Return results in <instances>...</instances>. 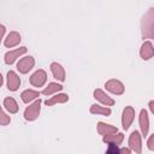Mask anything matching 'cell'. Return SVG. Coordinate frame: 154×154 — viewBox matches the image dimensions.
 Wrapping results in <instances>:
<instances>
[{
    "label": "cell",
    "mask_w": 154,
    "mask_h": 154,
    "mask_svg": "<svg viewBox=\"0 0 154 154\" xmlns=\"http://www.w3.org/2000/svg\"><path fill=\"white\" fill-rule=\"evenodd\" d=\"M91 112H94V113H102V114H109V113H111L109 109L101 108V107H99V106H96V105H94V106L91 107Z\"/></svg>",
    "instance_id": "cell-13"
},
{
    "label": "cell",
    "mask_w": 154,
    "mask_h": 154,
    "mask_svg": "<svg viewBox=\"0 0 154 154\" xmlns=\"http://www.w3.org/2000/svg\"><path fill=\"white\" fill-rule=\"evenodd\" d=\"M52 70H53L54 76H55L57 78H59V79H64V72H63L60 65H58V64H53V65H52Z\"/></svg>",
    "instance_id": "cell-6"
},
{
    "label": "cell",
    "mask_w": 154,
    "mask_h": 154,
    "mask_svg": "<svg viewBox=\"0 0 154 154\" xmlns=\"http://www.w3.org/2000/svg\"><path fill=\"white\" fill-rule=\"evenodd\" d=\"M1 83H2V78H1V75H0V85H1Z\"/></svg>",
    "instance_id": "cell-17"
},
{
    "label": "cell",
    "mask_w": 154,
    "mask_h": 154,
    "mask_svg": "<svg viewBox=\"0 0 154 154\" xmlns=\"http://www.w3.org/2000/svg\"><path fill=\"white\" fill-rule=\"evenodd\" d=\"M5 106L10 112H16L17 111V105H16L13 99H6L5 100Z\"/></svg>",
    "instance_id": "cell-7"
},
{
    "label": "cell",
    "mask_w": 154,
    "mask_h": 154,
    "mask_svg": "<svg viewBox=\"0 0 154 154\" xmlns=\"http://www.w3.org/2000/svg\"><path fill=\"white\" fill-rule=\"evenodd\" d=\"M18 41H19V36L13 32V34H11V35L7 37V40H6V46H7V47H8V46H13V45H16Z\"/></svg>",
    "instance_id": "cell-8"
},
{
    "label": "cell",
    "mask_w": 154,
    "mask_h": 154,
    "mask_svg": "<svg viewBox=\"0 0 154 154\" xmlns=\"http://www.w3.org/2000/svg\"><path fill=\"white\" fill-rule=\"evenodd\" d=\"M32 64H34V60L29 57V58H25V59H23L19 64H18V69L22 71V72H26L31 66H32Z\"/></svg>",
    "instance_id": "cell-3"
},
{
    "label": "cell",
    "mask_w": 154,
    "mask_h": 154,
    "mask_svg": "<svg viewBox=\"0 0 154 154\" xmlns=\"http://www.w3.org/2000/svg\"><path fill=\"white\" fill-rule=\"evenodd\" d=\"M95 97H97L99 100H101L102 102H105V103H108V105H112L113 103V101L112 100H109L107 96H105L103 95V93L102 91H100V90H96L95 91Z\"/></svg>",
    "instance_id": "cell-10"
},
{
    "label": "cell",
    "mask_w": 154,
    "mask_h": 154,
    "mask_svg": "<svg viewBox=\"0 0 154 154\" xmlns=\"http://www.w3.org/2000/svg\"><path fill=\"white\" fill-rule=\"evenodd\" d=\"M4 31H5V29H4V26H2V25H0V40H1V36H2V34H4Z\"/></svg>",
    "instance_id": "cell-16"
},
{
    "label": "cell",
    "mask_w": 154,
    "mask_h": 154,
    "mask_svg": "<svg viewBox=\"0 0 154 154\" xmlns=\"http://www.w3.org/2000/svg\"><path fill=\"white\" fill-rule=\"evenodd\" d=\"M37 95H38L37 93L31 91V90H28V91H24V93L22 94V99H23V101H24V102H28L29 100L34 99V97H35V96H37Z\"/></svg>",
    "instance_id": "cell-9"
},
{
    "label": "cell",
    "mask_w": 154,
    "mask_h": 154,
    "mask_svg": "<svg viewBox=\"0 0 154 154\" xmlns=\"http://www.w3.org/2000/svg\"><path fill=\"white\" fill-rule=\"evenodd\" d=\"M59 89H61V85H59V84H55V83H51L49 84V87L43 91L45 94H52L53 91H55V90H59Z\"/></svg>",
    "instance_id": "cell-12"
},
{
    "label": "cell",
    "mask_w": 154,
    "mask_h": 154,
    "mask_svg": "<svg viewBox=\"0 0 154 154\" xmlns=\"http://www.w3.org/2000/svg\"><path fill=\"white\" fill-rule=\"evenodd\" d=\"M19 85V79L13 72H8V89L16 90Z\"/></svg>",
    "instance_id": "cell-4"
},
{
    "label": "cell",
    "mask_w": 154,
    "mask_h": 154,
    "mask_svg": "<svg viewBox=\"0 0 154 154\" xmlns=\"http://www.w3.org/2000/svg\"><path fill=\"white\" fill-rule=\"evenodd\" d=\"M45 79H46L45 72H43V71H37V72L31 77V83L35 84V85H41V84H43Z\"/></svg>",
    "instance_id": "cell-2"
},
{
    "label": "cell",
    "mask_w": 154,
    "mask_h": 154,
    "mask_svg": "<svg viewBox=\"0 0 154 154\" xmlns=\"http://www.w3.org/2000/svg\"><path fill=\"white\" fill-rule=\"evenodd\" d=\"M24 52H25V48L22 47L20 49H17V51H13V52L7 53V54H6V63H7V64L13 63V60H14L19 54H22V53H24Z\"/></svg>",
    "instance_id": "cell-5"
},
{
    "label": "cell",
    "mask_w": 154,
    "mask_h": 154,
    "mask_svg": "<svg viewBox=\"0 0 154 154\" xmlns=\"http://www.w3.org/2000/svg\"><path fill=\"white\" fill-rule=\"evenodd\" d=\"M40 103H41V101L38 100L32 106H30L29 108H26V111H25V118L26 119H30L31 120V119H35L37 117L38 111H40Z\"/></svg>",
    "instance_id": "cell-1"
},
{
    "label": "cell",
    "mask_w": 154,
    "mask_h": 154,
    "mask_svg": "<svg viewBox=\"0 0 154 154\" xmlns=\"http://www.w3.org/2000/svg\"><path fill=\"white\" fill-rule=\"evenodd\" d=\"M66 100H67V96H66V95H58V97H54V99H52V100H49V101H46V103H47V105H53V103L57 102V101L64 102V101H66Z\"/></svg>",
    "instance_id": "cell-14"
},
{
    "label": "cell",
    "mask_w": 154,
    "mask_h": 154,
    "mask_svg": "<svg viewBox=\"0 0 154 154\" xmlns=\"http://www.w3.org/2000/svg\"><path fill=\"white\" fill-rule=\"evenodd\" d=\"M5 114L1 112V109H0V123H2V124H6L7 122H8V119L6 118V117H4Z\"/></svg>",
    "instance_id": "cell-15"
},
{
    "label": "cell",
    "mask_w": 154,
    "mask_h": 154,
    "mask_svg": "<svg viewBox=\"0 0 154 154\" xmlns=\"http://www.w3.org/2000/svg\"><path fill=\"white\" fill-rule=\"evenodd\" d=\"M119 85L120 84L118 82H109V83H107V88L111 91H113V93H122V88H117Z\"/></svg>",
    "instance_id": "cell-11"
}]
</instances>
